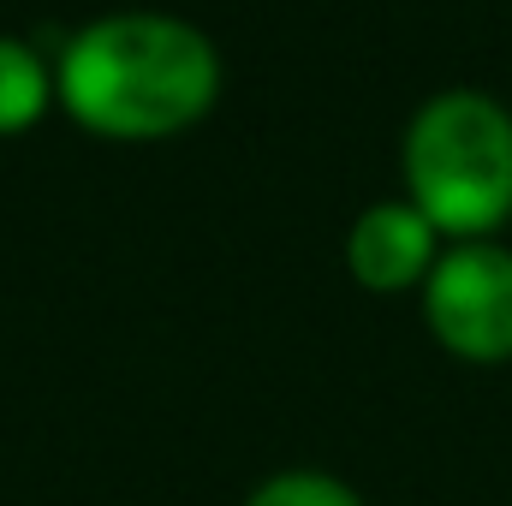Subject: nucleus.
Masks as SVG:
<instances>
[{
  "instance_id": "obj_2",
  "label": "nucleus",
  "mask_w": 512,
  "mask_h": 506,
  "mask_svg": "<svg viewBox=\"0 0 512 506\" xmlns=\"http://www.w3.org/2000/svg\"><path fill=\"white\" fill-rule=\"evenodd\" d=\"M405 203L447 239H489L512 215V114L495 96L447 90L405 126Z\"/></svg>"
},
{
  "instance_id": "obj_6",
  "label": "nucleus",
  "mask_w": 512,
  "mask_h": 506,
  "mask_svg": "<svg viewBox=\"0 0 512 506\" xmlns=\"http://www.w3.org/2000/svg\"><path fill=\"white\" fill-rule=\"evenodd\" d=\"M245 506H364V501H358L352 483H340L328 471H274L245 495Z\"/></svg>"
},
{
  "instance_id": "obj_5",
  "label": "nucleus",
  "mask_w": 512,
  "mask_h": 506,
  "mask_svg": "<svg viewBox=\"0 0 512 506\" xmlns=\"http://www.w3.org/2000/svg\"><path fill=\"white\" fill-rule=\"evenodd\" d=\"M48 108V66L30 42L0 36V137L30 131Z\"/></svg>"
},
{
  "instance_id": "obj_4",
  "label": "nucleus",
  "mask_w": 512,
  "mask_h": 506,
  "mask_svg": "<svg viewBox=\"0 0 512 506\" xmlns=\"http://www.w3.org/2000/svg\"><path fill=\"white\" fill-rule=\"evenodd\" d=\"M435 227L423 221V209L411 203H370L358 221H352V239H346V268L364 292H405V286H423L429 268H435Z\"/></svg>"
},
{
  "instance_id": "obj_1",
  "label": "nucleus",
  "mask_w": 512,
  "mask_h": 506,
  "mask_svg": "<svg viewBox=\"0 0 512 506\" xmlns=\"http://www.w3.org/2000/svg\"><path fill=\"white\" fill-rule=\"evenodd\" d=\"M60 102L96 137H173L197 126L221 90L209 36L167 12H108L60 54Z\"/></svg>"
},
{
  "instance_id": "obj_3",
  "label": "nucleus",
  "mask_w": 512,
  "mask_h": 506,
  "mask_svg": "<svg viewBox=\"0 0 512 506\" xmlns=\"http://www.w3.org/2000/svg\"><path fill=\"white\" fill-rule=\"evenodd\" d=\"M429 334L465 364L512 358V251L495 239H465L435 256L423 280Z\"/></svg>"
}]
</instances>
